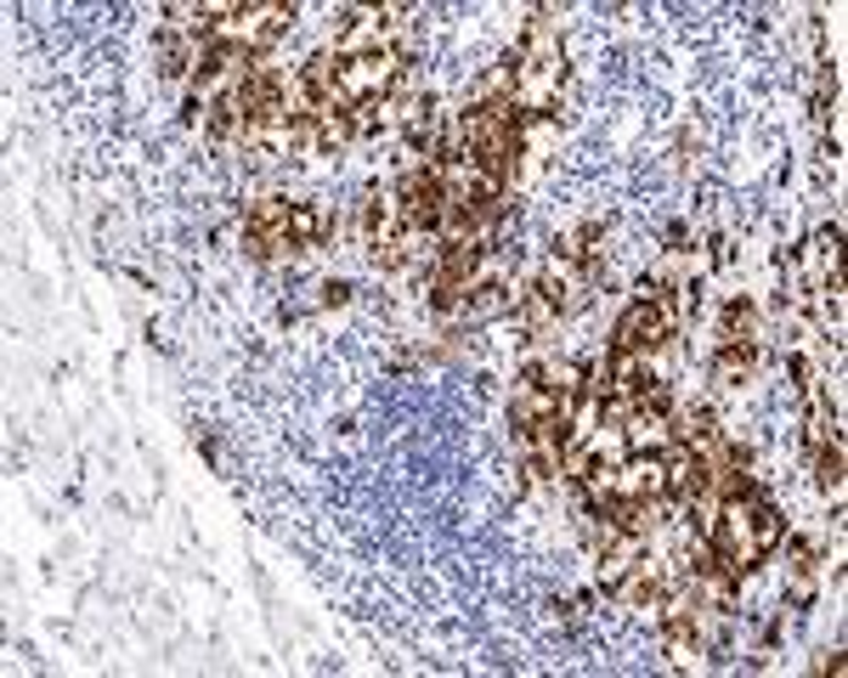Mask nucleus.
Returning a JSON list of instances; mask_svg holds the SVG:
<instances>
[{"instance_id": "obj_1", "label": "nucleus", "mask_w": 848, "mask_h": 678, "mask_svg": "<svg viewBox=\"0 0 848 678\" xmlns=\"http://www.w3.org/2000/svg\"><path fill=\"white\" fill-rule=\"evenodd\" d=\"M679 300L662 294V300H628V311L616 316V329H611V345L605 351H634V356H657L662 340H673L679 329Z\"/></svg>"}, {"instance_id": "obj_2", "label": "nucleus", "mask_w": 848, "mask_h": 678, "mask_svg": "<svg viewBox=\"0 0 848 678\" xmlns=\"http://www.w3.org/2000/svg\"><path fill=\"white\" fill-rule=\"evenodd\" d=\"M616 498H668L662 453H628L616 464Z\"/></svg>"}, {"instance_id": "obj_3", "label": "nucleus", "mask_w": 848, "mask_h": 678, "mask_svg": "<svg viewBox=\"0 0 848 678\" xmlns=\"http://www.w3.org/2000/svg\"><path fill=\"white\" fill-rule=\"evenodd\" d=\"M402 226H408V215H402V204H397V192H368V198H362L357 232H362V244H368V249H373V244H391V237H402Z\"/></svg>"}, {"instance_id": "obj_4", "label": "nucleus", "mask_w": 848, "mask_h": 678, "mask_svg": "<svg viewBox=\"0 0 848 678\" xmlns=\"http://www.w3.org/2000/svg\"><path fill=\"white\" fill-rule=\"evenodd\" d=\"M758 368H763V345L718 340V351H713V379L718 385H747V379H758Z\"/></svg>"}, {"instance_id": "obj_5", "label": "nucleus", "mask_w": 848, "mask_h": 678, "mask_svg": "<svg viewBox=\"0 0 848 678\" xmlns=\"http://www.w3.org/2000/svg\"><path fill=\"white\" fill-rule=\"evenodd\" d=\"M718 340H752V345H763V311H758V300H747V294L729 300L718 311Z\"/></svg>"}, {"instance_id": "obj_6", "label": "nucleus", "mask_w": 848, "mask_h": 678, "mask_svg": "<svg viewBox=\"0 0 848 678\" xmlns=\"http://www.w3.org/2000/svg\"><path fill=\"white\" fill-rule=\"evenodd\" d=\"M317 153H323V119L294 108L283 125V158H317Z\"/></svg>"}, {"instance_id": "obj_7", "label": "nucleus", "mask_w": 848, "mask_h": 678, "mask_svg": "<svg viewBox=\"0 0 848 678\" xmlns=\"http://www.w3.org/2000/svg\"><path fill=\"white\" fill-rule=\"evenodd\" d=\"M747 532H752V548H758L763 560H769V554L781 548V537H786V521H781V509L769 503V498H758V503H752V521H747Z\"/></svg>"}, {"instance_id": "obj_8", "label": "nucleus", "mask_w": 848, "mask_h": 678, "mask_svg": "<svg viewBox=\"0 0 848 678\" xmlns=\"http://www.w3.org/2000/svg\"><path fill=\"white\" fill-rule=\"evenodd\" d=\"M673 442V430H668V419H657V413H634V424L623 430V447L628 453H662Z\"/></svg>"}, {"instance_id": "obj_9", "label": "nucleus", "mask_w": 848, "mask_h": 678, "mask_svg": "<svg viewBox=\"0 0 848 678\" xmlns=\"http://www.w3.org/2000/svg\"><path fill=\"white\" fill-rule=\"evenodd\" d=\"M843 464H848L843 435H832L826 447H815V487H821L826 498H843Z\"/></svg>"}, {"instance_id": "obj_10", "label": "nucleus", "mask_w": 848, "mask_h": 678, "mask_svg": "<svg viewBox=\"0 0 848 678\" xmlns=\"http://www.w3.org/2000/svg\"><path fill=\"white\" fill-rule=\"evenodd\" d=\"M837 435V413H832V402L821 390H808V419H803V447L815 453V447H826Z\"/></svg>"}, {"instance_id": "obj_11", "label": "nucleus", "mask_w": 848, "mask_h": 678, "mask_svg": "<svg viewBox=\"0 0 848 678\" xmlns=\"http://www.w3.org/2000/svg\"><path fill=\"white\" fill-rule=\"evenodd\" d=\"M289 215H294V204L283 192H260L255 204L244 210V226H255V232H272V226H289Z\"/></svg>"}, {"instance_id": "obj_12", "label": "nucleus", "mask_w": 848, "mask_h": 678, "mask_svg": "<svg viewBox=\"0 0 848 678\" xmlns=\"http://www.w3.org/2000/svg\"><path fill=\"white\" fill-rule=\"evenodd\" d=\"M634 396H600V424L594 430H605V435H623L628 424H634Z\"/></svg>"}, {"instance_id": "obj_13", "label": "nucleus", "mask_w": 848, "mask_h": 678, "mask_svg": "<svg viewBox=\"0 0 848 678\" xmlns=\"http://www.w3.org/2000/svg\"><path fill=\"white\" fill-rule=\"evenodd\" d=\"M781 543H786V560H792V571H815V566H821V543H815V537L786 532Z\"/></svg>"}, {"instance_id": "obj_14", "label": "nucleus", "mask_w": 848, "mask_h": 678, "mask_svg": "<svg viewBox=\"0 0 848 678\" xmlns=\"http://www.w3.org/2000/svg\"><path fill=\"white\" fill-rule=\"evenodd\" d=\"M786 605H792V611H808V605H815V571H792V582H786Z\"/></svg>"}, {"instance_id": "obj_15", "label": "nucleus", "mask_w": 848, "mask_h": 678, "mask_svg": "<svg viewBox=\"0 0 848 678\" xmlns=\"http://www.w3.org/2000/svg\"><path fill=\"white\" fill-rule=\"evenodd\" d=\"M662 244H668V255H690V226H684V221H668Z\"/></svg>"}, {"instance_id": "obj_16", "label": "nucleus", "mask_w": 848, "mask_h": 678, "mask_svg": "<svg viewBox=\"0 0 848 678\" xmlns=\"http://www.w3.org/2000/svg\"><path fill=\"white\" fill-rule=\"evenodd\" d=\"M317 294H323V305H345V300H352V284H345V277H328Z\"/></svg>"}, {"instance_id": "obj_17", "label": "nucleus", "mask_w": 848, "mask_h": 678, "mask_svg": "<svg viewBox=\"0 0 848 678\" xmlns=\"http://www.w3.org/2000/svg\"><path fill=\"white\" fill-rule=\"evenodd\" d=\"M707 260H713V271L729 260V244H724V237H707Z\"/></svg>"}, {"instance_id": "obj_18", "label": "nucleus", "mask_w": 848, "mask_h": 678, "mask_svg": "<svg viewBox=\"0 0 848 678\" xmlns=\"http://www.w3.org/2000/svg\"><path fill=\"white\" fill-rule=\"evenodd\" d=\"M843 667H848V662H843V651H832V656L821 662V673H832V678H843Z\"/></svg>"}]
</instances>
